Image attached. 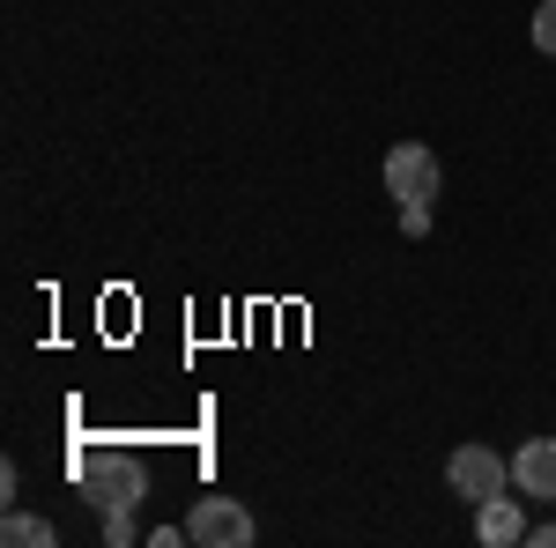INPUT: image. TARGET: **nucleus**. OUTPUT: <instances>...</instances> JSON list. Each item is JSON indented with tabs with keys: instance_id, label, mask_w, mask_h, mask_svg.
Wrapping results in <instances>:
<instances>
[{
	"instance_id": "0eeeda50",
	"label": "nucleus",
	"mask_w": 556,
	"mask_h": 548,
	"mask_svg": "<svg viewBox=\"0 0 556 548\" xmlns=\"http://www.w3.org/2000/svg\"><path fill=\"white\" fill-rule=\"evenodd\" d=\"M0 541L8 548H52V519H30V511H8V526H0Z\"/></svg>"
},
{
	"instance_id": "7ed1b4c3",
	"label": "nucleus",
	"mask_w": 556,
	"mask_h": 548,
	"mask_svg": "<svg viewBox=\"0 0 556 548\" xmlns=\"http://www.w3.org/2000/svg\"><path fill=\"white\" fill-rule=\"evenodd\" d=\"M253 534L260 526L238 497H201V505L186 511V541H201V548H245Z\"/></svg>"
},
{
	"instance_id": "39448f33",
	"label": "nucleus",
	"mask_w": 556,
	"mask_h": 548,
	"mask_svg": "<svg viewBox=\"0 0 556 548\" xmlns=\"http://www.w3.org/2000/svg\"><path fill=\"white\" fill-rule=\"evenodd\" d=\"M513 489L534 505H556V437H527L513 453Z\"/></svg>"
},
{
	"instance_id": "20e7f679",
	"label": "nucleus",
	"mask_w": 556,
	"mask_h": 548,
	"mask_svg": "<svg viewBox=\"0 0 556 548\" xmlns=\"http://www.w3.org/2000/svg\"><path fill=\"white\" fill-rule=\"evenodd\" d=\"M438 178H445L438 149H424V141H393L386 149V193L393 201H438Z\"/></svg>"
},
{
	"instance_id": "1a4fd4ad",
	"label": "nucleus",
	"mask_w": 556,
	"mask_h": 548,
	"mask_svg": "<svg viewBox=\"0 0 556 548\" xmlns=\"http://www.w3.org/2000/svg\"><path fill=\"white\" fill-rule=\"evenodd\" d=\"M401 230L424 238V230H430V201H401Z\"/></svg>"
},
{
	"instance_id": "6e6552de",
	"label": "nucleus",
	"mask_w": 556,
	"mask_h": 548,
	"mask_svg": "<svg viewBox=\"0 0 556 548\" xmlns=\"http://www.w3.org/2000/svg\"><path fill=\"white\" fill-rule=\"evenodd\" d=\"M534 52H549V60H556V0L534 8Z\"/></svg>"
},
{
	"instance_id": "f03ea898",
	"label": "nucleus",
	"mask_w": 556,
	"mask_h": 548,
	"mask_svg": "<svg viewBox=\"0 0 556 548\" xmlns=\"http://www.w3.org/2000/svg\"><path fill=\"white\" fill-rule=\"evenodd\" d=\"M445 482H453L460 505H482V497H505V489H513V460L490 453V445H460V453L445 460Z\"/></svg>"
},
{
	"instance_id": "423d86ee",
	"label": "nucleus",
	"mask_w": 556,
	"mask_h": 548,
	"mask_svg": "<svg viewBox=\"0 0 556 548\" xmlns=\"http://www.w3.org/2000/svg\"><path fill=\"white\" fill-rule=\"evenodd\" d=\"M475 541L482 548H519L527 541V511H519V497H482V505H475Z\"/></svg>"
},
{
	"instance_id": "9d476101",
	"label": "nucleus",
	"mask_w": 556,
	"mask_h": 548,
	"mask_svg": "<svg viewBox=\"0 0 556 548\" xmlns=\"http://www.w3.org/2000/svg\"><path fill=\"white\" fill-rule=\"evenodd\" d=\"M527 541H534V548H556V526H527Z\"/></svg>"
},
{
	"instance_id": "f257e3e1",
	"label": "nucleus",
	"mask_w": 556,
	"mask_h": 548,
	"mask_svg": "<svg viewBox=\"0 0 556 548\" xmlns=\"http://www.w3.org/2000/svg\"><path fill=\"white\" fill-rule=\"evenodd\" d=\"M83 482H89V505L104 511V519H127V511L149 497V467L134 460V453H89Z\"/></svg>"
}]
</instances>
